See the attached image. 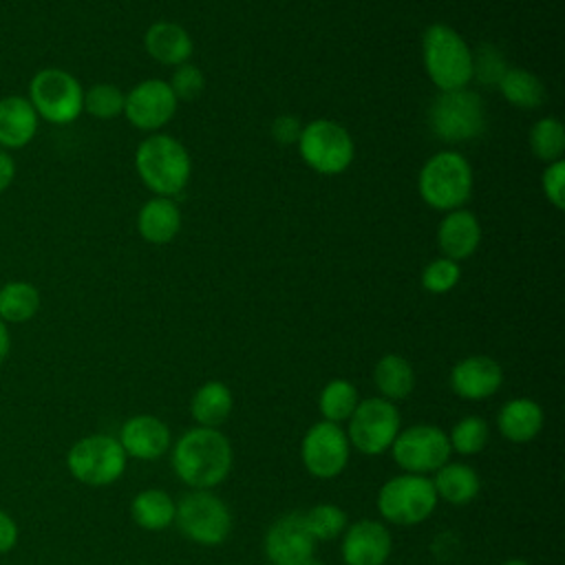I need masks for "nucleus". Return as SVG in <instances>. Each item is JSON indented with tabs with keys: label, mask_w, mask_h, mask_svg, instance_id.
Segmentation results:
<instances>
[{
	"label": "nucleus",
	"mask_w": 565,
	"mask_h": 565,
	"mask_svg": "<svg viewBox=\"0 0 565 565\" xmlns=\"http://www.w3.org/2000/svg\"><path fill=\"white\" fill-rule=\"evenodd\" d=\"M117 441L126 457L152 461L170 448V428L154 415H135L124 422Z\"/></svg>",
	"instance_id": "nucleus-18"
},
{
	"label": "nucleus",
	"mask_w": 565,
	"mask_h": 565,
	"mask_svg": "<svg viewBox=\"0 0 565 565\" xmlns=\"http://www.w3.org/2000/svg\"><path fill=\"white\" fill-rule=\"evenodd\" d=\"M391 450L395 463L411 475L435 472L448 463L452 452L448 435L433 424H413L406 430H399Z\"/></svg>",
	"instance_id": "nucleus-12"
},
{
	"label": "nucleus",
	"mask_w": 565,
	"mask_h": 565,
	"mask_svg": "<svg viewBox=\"0 0 565 565\" xmlns=\"http://www.w3.org/2000/svg\"><path fill=\"white\" fill-rule=\"evenodd\" d=\"M232 459V444L218 428L196 426L183 433L172 448V470L194 490H207L225 481Z\"/></svg>",
	"instance_id": "nucleus-1"
},
{
	"label": "nucleus",
	"mask_w": 565,
	"mask_h": 565,
	"mask_svg": "<svg viewBox=\"0 0 565 565\" xmlns=\"http://www.w3.org/2000/svg\"><path fill=\"white\" fill-rule=\"evenodd\" d=\"M488 439H490L488 422L477 415H468V417L459 419L448 435L450 450H455L459 455H477L479 450L486 448Z\"/></svg>",
	"instance_id": "nucleus-34"
},
{
	"label": "nucleus",
	"mask_w": 565,
	"mask_h": 565,
	"mask_svg": "<svg viewBox=\"0 0 565 565\" xmlns=\"http://www.w3.org/2000/svg\"><path fill=\"white\" fill-rule=\"evenodd\" d=\"M177 97L163 79H143L126 93L124 115L139 130H159L177 113Z\"/></svg>",
	"instance_id": "nucleus-14"
},
{
	"label": "nucleus",
	"mask_w": 565,
	"mask_h": 565,
	"mask_svg": "<svg viewBox=\"0 0 565 565\" xmlns=\"http://www.w3.org/2000/svg\"><path fill=\"white\" fill-rule=\"evenodd\" d=\"M300 132H302V126L294 115L276 117V121L271 126V135L278 143H298Z\"/></svg>",
	"instance_id": "nucleus-39"
},
{
	"label": "nucleus",
	"mask_w": 565,
	"mask_h": 565,
	"mask_svg": "<svg viewBox=\"0 0 565 565\" xmlns=\"http://www.w3.org/2000/svg\"><path fill=\"white\" fill-rule=\"evenodd\" d=\"M168 84H170V90L174 93L177 102H192V99L201 97V93L205 88V77L199 66L183 62L174 68Z\"/></svg>",
	"instance_id": "nucleus-37"
},
{
	"label": "nucleus",
	"mask_w": 565,
	"mask_h": 565,
	"mask_svg": "<svg viewBox=\"0 0 565 565\" xmlns=\"http://www.w3.org/2000/svg\"><path fill=\"white\" fill-rule=\"evenodd\" d=\"M40 117L24 95H7L0 99V148L20 150L33 141Z\"/></svg>",
	"instance_id": "nucleus-19"
},
{
	"label": "nucleus",
	"mask_w": 565,
	"mask_h": 565,
	"mask_svg": "<svg viewBox=\"0 0 565 565\" xmlns=\"http://www.w3.org/2000/svg\"><path fill=\"white\" fill-rule=\"evenodd\" d=\"M417 190L424 203L435 210H457L472 192V168L463 154L441 150L433 154L419 170Z\"/></svg>",
	"instance_id": "nucleus-4"
},
{
	"label": "nucleus",
	"mask_w": 565,
	"mask_h": 565,
	"mask_svg": "<svg viewBox=\"0 0 565 565\" xmlns=\"http://www.w3.org/2000/svg\"><path fill=\"white\" fill-rule=\"evenodd\" d=\"M298 152L311 170L320 174H340L351 166L355 148L347 128L331 119H316L302 126Z\"/></svg>",
	"instance_id": "nucleus-9"
},
{
	"label": "nucleus",
	"mask_w": 565,
	"mask_h": 565,
	"mask_svg": "<svg viewBox=\"0 0 565 565\" xmlns=\"http://www.w3.org/2000/svg\"><path fill=\"white\" fill-rule=\"evenodd\" d=\"M9 349H11V335H9L7 324L0 320V366L4 364V360L9 355Z\"/></svg>",
	"instance_id": "nucleus-42"
},
{
	"label": "nucleus",
	"mask_w": 565,
	"mask_h": 565,
	"mask_svg": "<svg viewBox=\"0 0 565 565\" xmlns=\"http://www.w3.org/2000/svg\"><path fill=\"white\" fill-rule=\"evenodd\" d=\"M143 44L152 60L168 66H179L188 62L194 51L190 33L181 24L168 22V20H159L150 24L143 35Z\"/></svg>",
	"instance_id": "nucleus-21"
},
{
	"label": "nucleus",
	"mask_w": 565,
	"mask_h": 565,
	"mask_svg": "<svg viewBox=\"0 0 565 565\" xmlns=\"http://www.w3.org/2000/svg\"><path fill=\"white\" fill-rule=\"evenodd\" d=\"M174 512H177V503L168 492L159 488H148L137 492V497L130 503L132 521L148 532H159L172 525Z\"/></svg>",
	"instance_id": "nucleus-26"
},
{
	"label": "nucleus",
	"mask_w": 565,
	"mask_h": 565,
	"mask_svg": "<svg viewBox=\"0 0 565 565\" xmlns=\"http://www.w3.org/2000/svg\"><path fill=\"white\" fill-rule=\"evenodd\" d=\"M179 530L199 545H221L232 530L230 508L207 490H192L177 503Z\"/></svg>",
	"instance_id": "nucleus-10"
},
{
	"label": "nucleus",
	"mask_w": 565,
	"mask_h": 565,
	"mask_svg": "<svg viewBox=\"0 0 565 565\" xmlns=\"http://www.w3.org/2000/svg\"><path fill=\"white\" fill-rule=\"evenodd\" d=\"M313 545L302 512L280 516L265 534V554L271 565H302L313 556Z\"/></svg>",
	"instance_id": "nucleus-15"
},
{
	"label": "nucleus",
	"mask_w": 565,
	"mask_h": 565,
	"mask_svg": "<svg viewBox=\"0 0 565 565\" xmlns=\"http://www.w3.org/2000/svg\"><path fill=\"white\" fill-rule=\"evenodd\" d=\"M391 545V534L380 521L362 519L344 530L342 558L347 565H384Z\"/></svg>",
	"instance_id": "nucleus-16"
},
{
	"label": "nucleus",
	"mask_w": 565,
	"mask_h": 565,
	"mask_svg": "<svg viewBox=\"0 0 565 565\" xmlns=\"http://www.w3.org/2000/svg\"><path fill=\"white\" fill-rule=\"evenodd\" d=\"M541 185H543V194L547 196V201L563 210L565 207V161H552L547 163L543 177H541Z\"/></svg>",
	"instance_id": "nucleus-38"
},
{
	"label": "nucleus",
	"mask_w": 565,
	"mask_h": 565,
	"mask_svg": "<svg viewBox=\"0 0 565 565\" xmlns=\"http://www.w3.org/2000/svg\"><path fill=\"white\" fill-rule=\"evenodd\" d=\"M68 472L86 486H110L126 470V452L110 435H86L66 455Z\"/></svg>",
	"instance_id": "nucleus-8"
},
{
	"label": "nucleus",
	"mask_w": 565,
	"mask_h": 565,
	"mask_svg": "<svg viewBox=\"0 0 565 565\" xmlns=\"http://www.w3.org/2000/svg\"><path fill=\"white\" fill-rule=\"evenodd\" d=\"M351 455V444L347 433L333 422H316L300 441V457L309 475L318 479L338 477Z\"/></svg>",
	"instance_id": "nucleus-13"
},
{
	"label": "nucleus",
	"mask_w": 565,
	"mask_h": 565,
	"mask_svg": "<svg viewBox=\"0 0 565 565\" xmlns=\"http://www.w3.org/2000/svg\"><path fill=\"white\" fill-rule=\"evenodd\" d=\"M349 422V444L362 455L386 452L399 433V411L384 397H369L358 402Z\"/></svg>",
	"instance_id": "nucleus-11"
},
{
	"label": "nucleus",
	"mask_w": 565,
	"mask_h": 565,
	"mask_svg": "<svg viewBox=\"0 0 565 565\" xmlns=\"http://www.w3.org/2000/svg\"><path fill=\"white\" fill-rule=\"evenodd\" d=\"M433 488L437 492V499H444L452 505H466L472 499H477L481 481L472 466L468 463H444L435 470Z\"/></svg>",
	"instance_id": "nucleus-24"
},
{
	"label": "nucleus",
	"mask_w": 565,
	"mask_h": 565,
	"mask_svg": "<svg viewBox=\"0 0 565 565\" xmlns=\"http://www.w3.org/2000/svg\"><path fill=\"white\" fill-rule=\"evenodd\" d=\"M137 230L148 243H170L181 230L179 205L170 196H154L146 201L137 214Z\"/></svg>",
	"instance_id": "nucleus-23"
},
{
	"label": "nucleus",
	"mask_w": 565,
	"mask_h": 565,
	"mask_svg": "<svg viewBox=\"0 0 565 565\" xmlns=\"http://www.w3.org/2000/svg\"><path fill=\"white\" fill-rule=\"evenodd\" d=\"M501 565H530V563L523 561V558H510V561H505V563H501Z\"/></svg>",
	"instance_id": "nucleus-43"
},
{
	"label": "nucleus",
	"mask_w": 565,
	"mask_h": 565,
	"mask_svg": "<svg viewBox=\"0 0 565 565\" xmlns=\"http://www.w3.org/2000/svg\"><path fill=\"white\" fill-rule=\"evenodd\" d=\"M358 402L360 399H358L355 386L342 377L327 382L318 397V406H320L324 422H333V424L347 422L351 417V413L355 411Z\"/></svg>",
	"instance_id": "nucleus-30"
},
{
	"label": "nucleus",
	"mask_w": 565,
	"mask_h": 565,
	"mask_svg": "<svg viewBox=\"0 0 565 565\" xmlns=\"http://www.w3.org/2000/svg\"><path fill=\"white\" fill-rule=\"evenodd\" d=\"M481 243V225L470 210H450L437 227V245L446 258L463 260Z\"/></svg>",
	"instance_id": "nucleus-20"
},
{
	"label": "nucleus",
	"mask_w": 565,
	"mask_h": 565,
	"mask_svg": "<svg viewBox=\"0 0 565 565\" xmlns=\"http://www.w3.org/2000/svg\"><path fill=\"white\" fill-rule=\"evenodd\" d=\"M18 543V523L4 510H0V554H7Z\"/></svg>",
	"instance_id": "nucleus-40"
},
{
	"label": "nucleus",
	"mask_w": 565,
	"mask_h": 565,
	"mask_svg": "<svg viewBox=\"0 0 565 565\" xmlns=\"http://www.w3.org/2000/svg\"><path fill=\"white\" fill-rule=\"evenodd\" d=\"M499 90L516 108H539L545 102L543 82L525 68H508L499 79Z\"/></svg>",
	"instance_id": "nucleus-29"
},
{
	"label": "nucleus",
	"mask_w": 565,
	"mask_h": 565,
	"mask_svg": "<svg viewBox=\"0 0 565 565\" xmlns=\"http://www.w3.org/2000/svg\"><path fill=\"white\" fill-rule=\"evenodd\" d=\"M26 99L40 119L55 126L73 124L84 110V88L79 79L57 66L40 68L31 77Z\"/></svg>",
	"instance_id": "nucleus-5"
},
{
	"label": "nucleus",
	"mask_w": 565,
	"mask_h": 565,
	"mask_svg": "<svg viewBox=\"0 0 565 565\" xmlns=\"http://www.w3.org/2000/svg\"><path fill=\"white\" fill-rule=\"evenodd\" d=\"M373 380L380 397L388 402L404 399L415 388V371L411 362L397 353H386L377 360L373 369Z\"/></svg>",
	"instance_id": "nucleus-27"
},
{
	"label": "nucleus",
	"mask_w": 565,
	"mask_h": 565,
	"mask_svg": "<svg viewBox=\"0 0 565 565\" xmlns=\"http://www.w3.org/2000/svg\"><path fill=\"white\" fill-rule=\"evenodd\" d=\"M302 565H324V563H322V561H318V558H313V556H311V558H309V561H307V563H302Z\"/></svg>",
	"instance_id": "nucleus-44"
},
{
	"label": "nucleus",
	"mask_w": 565,
	"mask_h": 565,
	"mask_svg": "<svg viewBox=\"0 0 565 565\" xmlns=\"http://www.w3.org/2000/svg\"><path fill=\"white\" fill-rule=\"evenodd\" d=\"M461 278V267L457 260L439 256L430 260L422 271V285L430 294H446L450 291Z\"/></svg>",
	"instance_id": "nucleus-35"
},
{
	"label": "nucleus",
	"mask_w": 565,
	"mask_h": 565,
	"mask_svg": "<svg viewBox=\"0 0 565 565\" xmlns=\"http://www.w3.org/2000/svg\"><path fill=\"white\" fill-rule=\"evenodd\" d=\"M508 71L503 53L492 44H481L472 51V79L477 77L486 86L499 84L503 73Z\"/></svg>",
	"instance_id": "nucleus-36"
},
{
	"label": "nucleus",
	"mask_w": 565,
	"mask_h": 565,
	"mask_svg": "<svg viewBox=\"0 0 565 565\" xmlns=\"http://www.w3.org/2000/svg\"><path fill=\"white\" fill-rule=\"evenodd\" d=\"M503 384V371L490 355H468L450 371V388L463 399H486Z\"/></svg>",
	"instance_id": "nucleus-17"
},
{
	"label": "nucleus",
	"mask_w": 565,
	"mask_h": 565,
	"mask_svg": "<svg viewBox=\"0 0 565 565\" xmlns=\"http://www.w3.org/2000/svg\"><path fill=\"white\" fill-rule=\"evenodd\" d=\"M232 391L225 382L210 380L196 388L190 402V413L199 426L218 428L232 413Z\"/></svg>",
	"instance_id": "nucleus-25"
},
{
	"label": "nucleus",
	"mask_w": 565,
	"mask_h": 565,
	"mask_svg": "<svg viewBox=\"0 0 565 565\" xmlns=\"http://www.w3.org/2000/svg\"><path fill=\"white\" fill-rule=\"evenodd\" d=\"M430 130L437 139L461 143L479 137L486 128V108L475 90H439L430 104Z\"/></svg>",
	"instance_id": "nucleus-6"
},
{
	"label": "nucleus",
	"mask_w": 565,
	"mask_h": 565,
	"mask_svg": "<svg viewBox=\"0 0 565 565\" xmlns=\"http://www.w3.org/2000/svg\"><path fill=\"white\" fill-rule=\"evenodd\" d=\"M40 289L26 280H9L0 287V320L4 324H20L40 311Z\"/></svg>",
	"instance_id": "nucleus-28"
},
{
	"label": "nucleus",
	"mask_w": 565,
	"mask_h": 565,
	"mask_svg": "<svg viewBox=\"0 0 565 565\" xmlns=\"http://www.w3.org/2000/svg\"><path fill=\"white\" fill-rule=\"evenodd\" d=\"M424 68L439 90L468 88L472 82V49L448 24L435 22L422 38Z\"/></svg>",
	"instance_id": "nucleus-3"
},
{
	"label": "nucleus",
	"mask_w": 565,
	"mask_h": 565,
	"mask_svg": "<svg viewBox=\"0 0 565 565\" xmlns=\"http://www.w3.org/2000/svg\"><path fill=\"white\" fill-rule=\"evenodd\" d=\"M13 179H15V161L7 150L0 148V194L9 190Z\"/></svg>",
	"instance_id": "nucleus-41"
},
{
	"label": "nucleus",
	"mask_w": 565,
	"mask_h": 565,
	"mask_svg": "<svg viewBox=\"0 0 565 565\" xmlns=\"http://www.w3.org/2000/svg\"><path fill=\"white\" fill-rule=\"evenodd\" d=\"M530 148L539 159L547 163L563 159V150H565L563 124L554 117L539 119L530 130Z\"/></svg>",
	"instance_id": "nucleus-31"
},
{
	"label": "nucleus",
	"mask_w": 565,
	"mask_h": 565,
	"mask_svg": "<svg viewBox=\"0 0 565 565\" xmlns=\"http://www.w3.org/2000/svg\"><path fill=\"white\" fill-rule=\"evenodd\" d=\"M302 519L313 541H331L347 530V514L333 503H318L302 512Z\"/></svg>",
	"instance_id": "nucleus-33"
},
{
	"label": "nucleus",
	"mask_w": 565,
	"mask_h": 565,
	"mask_svg": "<svg viewBox=\"0 0 565 565\" xmlns=\"http://www.w3.org/2000/svg\"><path fill=\"white\" fill-rule=\"evenodd\" d=\"M433 481L424 475L404 472L388 479L377 492L380 514L395 525H417L428 519L437 505Z\"/></svg>",
	"instance_id": "nucleus-7"
},
{
	"label": "nucleus",
	"mask_w": 565,
	"mask_h": 565,
	"mask_svg": "<svg viewBox=\"0 0 565 565\" xmlns=\"http://www.w3.org/2000/svg\"><path fill=\"white\" fill-rule=\"evenodd\" d=\"M543 408L530 397H514L505 402L497 415L499 433L512 444L532 441L543 428Z\"/></svg>",
	"instance_id": "nucleus-22"
},
{
	"label": "nucleus",
	"mask_w": 565,
	"mask_h": 565,
	"mask_svg": "<svg viewBox=\"0 0 565 565\" xmlns=\"http://www.w3.org/2000/svg\"><path fill=\"white\" fill-rule=\"evenodd\" d=\"M135 168L139 179L157 194L172 196L183 190L190 179L192 161L181 141L157 132L146 137L135 152Z\"/></svg>",
	"instance_id": "nucleus-2"
},
{
	"label": "nucleus",
	"mask_w": 565,
	"mask_h": 565,
	"mask_svg": "<svg viewBox=\"0 0 565 565\" xmlns=\"http://www.w3.org/2000/svg\"><path fill=\"white\" fill-rule=\"evenodd\" d=\"M126 93L108 82L93 84L88 90H84V110L95 119H115L124 115Z\"/></svg>",
	"instance_id": "nucleus-32"
}]
</instances>
